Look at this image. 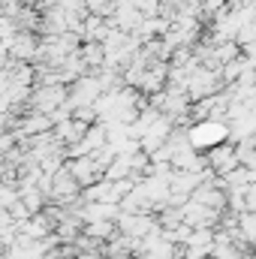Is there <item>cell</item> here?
I'll list each match as a JSON object with an SVG mask.
<instances>
[{
	"label": "cell",
	"mask_w": 256,
	"mask_h": 259,
	"mask_svg": "<svg viewBox=\"0 0 256 259\" xmlns=\"http://www.w3.org/2000/svg\"><path fill=\"white\" fill-rule=\"evenodd\" d=\"M187 139H190L193 148L211 151V148H217V145H223V142L232 139V127L226 121H217V118H202V121H196L187 130Z\"/></svg>",
	"instance_id": "1"
}]
</instances>
